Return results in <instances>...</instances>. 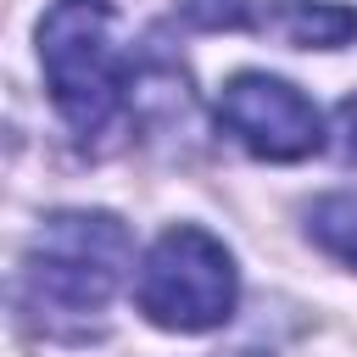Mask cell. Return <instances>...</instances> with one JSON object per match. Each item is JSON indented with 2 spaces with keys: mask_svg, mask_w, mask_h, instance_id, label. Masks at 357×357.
<instances>
[{
  "mask_svg": "<svg viewBox=\"0 0 357 357\" xmlns=\"http://www.w3.org/2000/svg\"><path fill=\"white\" fill-rule=\"evenodd\" d=\"M257 28H268L273 39L296 45V50H335L357 33V11L351 6H329V0H273Z\"/></svg>",
  "mask_w": 357,
  "mask_h": 357,
  "instance_id": "5",
  "label": "cell"
},
{
  "mask_svg": "<svg viewBox=\"0 0 357 357\" xmlns=\"http://www.w3.org/2000/svg\"><path fill=\"white\" fill-rule=\"evenodd\" d=\"M134 296H139V312L162 329H178V335L218 329L234 312V296H240L234 257L206 229L178 223L151 245Z\"/></svg>",
  "mask_w": 357,
  "mask_h": 357,
  "instance_id": "3",
  "label": "cell"
},
{
  "mask_svg": "<svg viewBox=\"0 0 357 357\" xmlns=\"http://www.w3.org/2000/svg\"><path fill=\"white\" fill-rule=\"evenodd\" d=\"M184 17L195 28H245L251 0H184Z\"/></svg>",
  "mask_w": 357,
  "mask_h": 357,
  "instance_id": "7",
  "label": "cell"
},
{
  "mask_svg": "<svg viewBox=\"0 0 357 357\" xmlns=\"http://www.w3.org/2000/svg\"><path fill=\"white\" fill-rule=\"evenodd\" d=\"M128 268V229L112 212H56L39 223L28 262H22V296L50 324H78L106 312L112 290Z\"/></svg>",
  "mask_w": 357,
  "mask_h": 357,
  "instance_id": "1",
  "label": "cell"
},
{
  "mask_svg": "<svg viewBox=\"0 0 357 357\" xmlns=\"http://www.w3.org/2000/svg\"><path fill=\"white\" fill-rule=\"evenodd\" d=\"M307 234H312V245L329 251L335 262L357 268V195L340 190V195L312 201V212H307Z\"/></svg>",
  "mask_w": 357,
  "mask_h": 357,
  "instance_id": "6",
  "label": "cell"
},
{
  "mask_svg": "<svg viewBox=\"0 0 357 357\" xmlns=\"http://www.w3.org/2000/svg\"><path fill=\"white\" fill-rule=\"evenodd\" d=\"M218 123L262 162H301L324 145V123L312 100L268 73H240L218 95Z\"/></svg>",
  "mask_w": 357,
  "mask_h": 357,
  "instance_id": "4",
  "label": "cell"
},
{
  "mask_svg": "<svg viewBox=\"0 0 357 357\" xmlns=\"http://www.w3.org/2000/svg\"><path fill=\"white\" fill-rule=\"evenodd\" d=\"M340 145H346V156H357V95L340 106Z\"/></svg>",
  "mask_w": 357,
  "mask_h": 357,
  "instance_id": "8",
  "label": "cell"
},
{
  "mask_svg": "<svg viewBox=\"0 0 357 357\" xmlns=\"http://www.w3.org/2000/svg\"><path fill=\"white\" fill-rule=\"evenodd\" d=\"M39 61L73 134H100L123 106V61L112 50L106 0H56L39 22Z\"/></svg>",
  "mask_w": 357,
  "mask_h": 357,
  "instance_id": "2",
  "label": "cell"
}]
</instances>
